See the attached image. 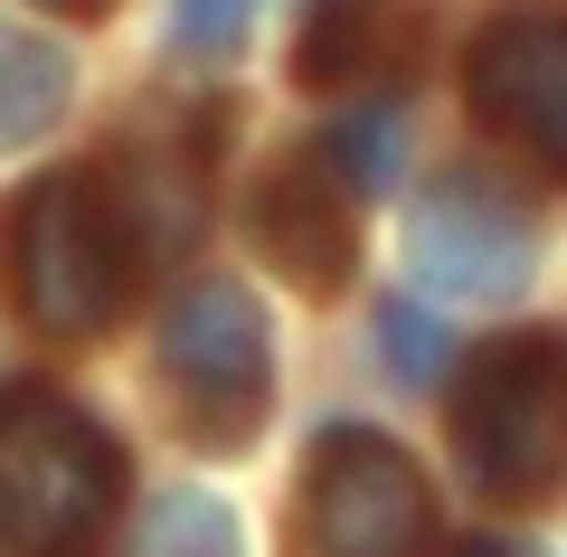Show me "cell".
I'll list each match as a JSON object with an SVG mask.
<instances>
[{"mask_svg":"<svg viewBox=\"0 0 567 557\" xmlns=\"http://www.w3.org/2000/svg\"><path fill=\"white\" fill-rule=\"evenodd\" d=\"M123 501V444L76 398L0 388V557H95Z\"/></svg>","mask_w":567,"mask_h":557,"instance_id":"6da1fadb","label":"cell"},{"mask_svg":"<svg viewBox=\"0 0 567 557\" xmlns=\"http://www.w3.org/2000/svg\"><path fill=\"white\" fill-rule=\"evenodd\" d=\"M0 283H10V312L48 340H95L123 312L133 256L104 218L95 171H39L0 199Z\"/></svg>","mask_w":567,"mask_h":557,"instance_id":"7a4b0ae2","label":"cell"},{"mask_svg":"<svg viewBox=\"0 0 567 557\" xmlns=\"http://www.w3.org/2000/svg\"><path fill=\"white\" fill-rule=\"evenodd\" d=\"M454 454H464L473 492L520 510L548 501L567 463V359L558 331H511L492 350H473L464 388H454Z\"/></svg>","mask_w":567,"mask_h":557,"instance_id":"3957f363","label":"cell"},{"mask_svg":"<svg viewBox=\"0 0 567 557\" xmlns=\"http://www.w3.org/2000/svg\"><path fill=\"white\" fill-rule=\"evenodd\" d=\"M162 388L171 406L189 416V435L208 444V454H237L246 435H256L265 398H275V331H265L256 293L246 283H181L162 312Z\"/></svg>","mask_w":567,"mask_h":557,"instance_id":"277c9868","label":"cell"},{"mask_svg":"<svg viewBox=\"0 0 567 557\" xmlns=\"http://www.w3.org/2000/svg\"><path fill=\"white\" fill-rule=\"evenodd\" d=\"M406 265H416V283H435L454 302H511L539 275V218L473 161L435 171L406 208Z\"/></svg>","mask_w":567,"mask_h":557,"instance_id":"5b68a950","label":"cell"},{"mask_svg":"<svg viewBox=\"0 0 567 557\" xmlns=\"http://www.w3.org/2000/svg\"><path fill=\"white\" fill-rule=\"evenodd\" d=\"M303 529L322 557H416L435 529V501L379 425H331L303 463Z\"/></svg>","mask_w":567,"mask_h":557,"instance_id":"8992f818","label":"cell"},{"mask_svg":"<svg viewBox=\"0 0 567 557\" xmlns=\"http://www.w3.org/2000/svg\"><path fill=\"white\" fill-rule=\"evenodd\" d=\"M473 114L511 133L529 161H567V10L558 0H511L473 39Z\"/></svg>","mask_w":567,"mask_h":557,"instance_id":"52a82bcc","label":"cell"},{"mask_svg":"<svg viewBox=\"0 0 567 557\" xmlns=\"http://www.w3.org/2000/svg\"><path fill=\"white\" fill-rule=\"evenodd\" d=\"M246 237L293 293H341L360 265V227H350V189L322 161H275L246 199Z\"/></svg>","mask_w":567,"mask_h":557,"instance_id":"ba28073f","label":"cell"},{"mask_svg":"<svg viewBox=\"0 0 567 557\" xmlns=\"http://www.w3.org/2000/svg\"><path fill=\"white\" fill-rule=\"evenodd\" d=\"M416 39V0H312L293 76L303 85H360Z\"/></svg>","mask_w":567,"mask_h":557,"instance_id":"9c48e42d","label":"cell"},{"mask_svg":"<svg viewBox=\"0 0 567 557\" xmlns=\"http://www.w3.org/2000/svg\"><path fill=\"white\" fill-rule=\"evenodd\" d=\"M66 95H76V66H66V48L39 39V29H10V20H0V152L39 142L48 123L66 114Z\"/></svg>","mask_w":567,"mask_h":557,"instance_id":"30bf717a","label":"cell"},{"mask_svg":"<svg viewBox=\"0 0 567 557\" xmlns=\"http://www.w3.org/2000/svg\"><path fill=\"white\" fill-rule=\"evenodd\" d=\"M123 557H246V529L218 492H162L133 519V548Z\"/></svg>","mask_w":567,"mask_h":557,"instance_id":"8fae6325","label":"cell"},{"mask_svg":"<svg viewBox=\"0 0 567 557\" xmlns=\"http://www.w3.org/2000/svg\"><path fill=\"white\" fill-rule=\"evenodd\" d=\"M398 152H406V114L398 104H360V114H341L322 133V171L341 179L350 199H369V189H388V179H398Z\"/></svg>","mask_w":567,"mask_h":557,"instance_id":"7c38bea8","label":"cell"},{"mask_svg":"<svg viewBox=\"0 0 567 557\" xmlns=\"http://www.w3.org/2000/svg\"><path fill=\"white\" fill-rule=\"evenodd\" d=\"M379 350H388V379L398 388H445L454 379V321L435 312V302H416V293H388L379 302Z\"/></svg>","mask_w":567,"mask_h":557,"instance_id":"4fadbf2b","label":"cell"},{"mask_svg":"<svg viewBox=\"0 0 567 557\" xmlns=\"http://www.w3.org/2000/svg\"><path fill=\"white\" fill-rule=\"evenodd\" d=\"M256 29V0H171V39L189 58H237Z\"/></svg>","mask_w":567,"mask_h":557,"instance_id":"5bb4252c","label":"cell"},{"mask_svg":"<svg viewBox=\"0 0 567 557\" xmlns=\"http://www.w3.org/2000/svg\"><path fill=\"white\" fill-rule=\"evenodd\" d=\"M39 10H104V0H39Z\"/></svg>","mask_w":567,"mask_h":557,"instance_id":"9a60e30c","label":"cell"},{"mask_svg":"<svg viewBox=\"0 0 567 557\" xmlns=\"http://www.w3.org/2000/svg\"><path fill=\"white\" fill-rule=\"evenodd\" d=\"M464 557H492V548H483V538H473V548H464Z\"/></svg>","mask_w":567,"mask_h":557,"instance_id":"2e32d148","label":"cell"}]
</instances>
